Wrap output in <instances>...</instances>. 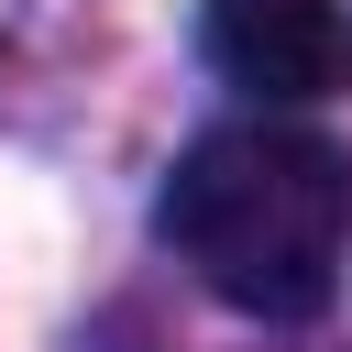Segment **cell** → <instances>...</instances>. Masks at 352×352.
<instances>
[{
  "instance_id": "obj_1",
  "label": "cell",
  "mask_w": 352,
  "mask_h": 352,
  "mask_svg": "<svg viewBox=\"0 0 352 352\" xmlns=\"http://www.w3.org/2000/svg\"><path fill=\"white\" fill-rule=\"evenodd\" d=\"M154 220H165L176 264L220 308H242V319H319L330 286H341V242H352V165L319 132L231 121V132L176 154Z\"/></svg>"
},
{
  "instance_id": "obj_2",
  "label": "cell",
  "mask_w": 352,
  "mask_h": 352,
  "mask_svg": "<svg viewBox=\"0 0 352 352\" xmlns=\"http://www.w3.org/2000/svg\"><path fill=\"white\" fill-rule=\"evenodd\" d=\"M198 44L264 110H308V99L352 88V22H341V0H209Z\"/></svg>"
}]
</instances>
